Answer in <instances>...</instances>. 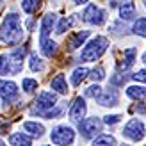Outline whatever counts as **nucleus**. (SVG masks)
<instances>
[{
  "instance_id": "nucleus-1",
  "label": "nucleus",
  "mask_w": 146,
  "mask_h": 146,
  "mask_svg": "<svg viewBox=\"0 0 146 146\" xmlns=\"http://www.w3.org/2000/svg\"><path fill=\"white\" fill-rule=\"evenodd\" d=\"M0 39L7 45H18L23 39V29L21 20L16 13H9L0 25Z\"/></svg>"
},
{
  "instance_id": "nucleus-2",
  "label": "nucleus",
  "mask_w": 146,
  "mask_h": 146,
  "mask_svg": "<svg viewBox=\"0 0 146 146\" xmlns=\"http://www.w3.org/2000/svg\"><path fill=\"white\" fill-rule=\"evenodd\" d=\"M107 46H109V39L104 38V36H96L94 39L87 43V46L82 50L80 57H82V61H96L105 54Z\"/></svg>"
},
{
  "instance_id": "nucleus-3",
  "label": "nucleus",
  "mask_w": 146,
  "mask_h": 146,
  "mask_svg": "<svg viewBox=\"0 0 146 146\" xmlns=\"http://www.w3.org/2000/svg\"><path fill=\"white\" fill-rule=\"evenodd\" d=\"M50 139H52V143L57 144V146H70L73 141H75V132H73V128L68 127V125H59V127H55L52 130Z\"/></svg>"
},
{
  "instance_id": "nucleus-4",
  "label": "nucleus",
  "mask_w": 146,
  "mask_h": 146,
  "mask_svg": "<svg viewBox=\"0 0 146 146\" xmlns=\"http://www.w3.org/2000/svg\"><path fill=\"white\" fill-rule=\"evenodd\" d=\"M80 134L86 139H94V135H100L102 132V121L98 118H86L80 121Z\"/></svg>"
},
{
  "instance_id": "nucleus-5",
  "label": "nucleus",
  "mask_w": 146,
  "mask_h": 146,
  "mask_svg": "<svg viewBox=\"0 0 146 146\" xmlns=\"http://www.w3.org/2000/svg\"><path fill=\"white\" fill-rule=\"evenodd\" d=\"M123 135L128 137L130 141H135V143H139L143 137H144V125H143V121L139 119H130L125 128H123Z\"/></svg>"
},
{
  "instance_id": "nucleus-6",
  "label": "nucleus",
  "mask_w": 146,
  "mask_h": 146,
  "mask_svg": "<svg viewBox=\"0 0 146 146\" xmlns=\"http://www.w3.org/2000/svg\"><path fill=\"white\" fill-rule=\"evenodd\" d=\"M82 20L87 21V23H91V25H104L105 23V11L100 9L98 5L91 4V5H87V9L84 11Z\"/></svg>"
},
{
  "instance_id": "nucleus-7",
  "label": "nucleus",
  "mask_w": 146,
  "mask_h": 146,
  "mask_svg": "<svg viewBox=\"0 0 146 146\" xmlns=\"http://www.w3.org/2000/svg\"><path fill=\"white\" fill-rule=\"evenodd\" d=\"M0 98L4 100V104H11L18 98V86L9 80L0 78Z\"/></svg>"
},
{
  "instance_id": "nucleus-8",
  "label": "nucleus",
  "mask_w": 146,
  "mask_h": 146,
  "mask_svg": "<svg viewBox=\"0 0 146 146\" xmlns=\"http://www.w3.org/2000/svg\"><path fill=\"white\" fill-rule=\"evenodd\" d=\"M27 54L25 46H18L16 50L9 52V62H11V73H20L23 68V57Z\"/></svg>"
},
{
  "instance_id": "nucleus-9",
  "label": "nucleus",
  "mask_w": 146,
  "mask_h": 146,
  "mask_svg": "<svg viewBox=\"0 0 146 146\" xmlns=\"http://www.w3.org/2000/svg\"><path fill=\"white\" fill-rule=\"evenodd\" d=\"M57 105V94L52 93V91H46V93H41L38 100H36V107L34 111H48V109H52Z\"/></svg>"
},
{
  "instance_id": "nucleus-10",
  "label": "nucleus",
  "mask_w": 146,
  "mask_h": 146,
  "mask_svg": "<svg viewBox=\"0 0 146 146\" xmlns=\"http://www.w3.org/2000/svg\"><path fill=\"white\" fill-rule=\"evenodd\" d=\"M119 102V93L114 87H109L107 91H102V94L98 96V104L102 107H114Z\"/></svg>"
},
{
  "instance_id": "nucleus-11",
  "label": "nucleus",
  "mask_w": 146,
  "mask_h": 146,
  "mask_svg": "<svg viewBox=\"0 0 146 146\" xmlns=\"http://www.w3.org/2000/svg\"><path fill=\"white\" fill-rule=\"evenodd\" d=\"M55 21H57V16L55 14H45V18L41 20V29H39V41L41 39H46L50 32L54 31V27H55Z\"/></svg>"
},
{
  "instance_id": "nucleus-12",
  "label": "nucleus",
  "mask_w": 146,
  "mask_h": 146,
  "mask_svg": "<svg viewBox=\"0 0 146 146\" xmlns=\"http://www.w3.org/2000/svg\"><path fill=\"white\" fill-rule=\"evenodd\" d=\"M87 112V105H86V100L84 98H77L73 102V105L70 109V118L75 119V121H82L84 116Z\"/></svg>"
},
{
  "instance_id": "nucleus-13",
  "label": "nucleus",
  "mask_w": 146,
  "mask_h": 146,
  "mask_svg": "<svg viewBox=\"0 0 146 146\" xmlns=\"http://www.w3.org/2000/svg\"><path fill=\"white\" fill-rule=\"evenodd\" d=\"M89 38V31H80V32H75L68 39V50H77L78 46L84 45V41Z\"/></svg>"
},
{
  "instance_id": "nucleus-14",
  "label": "nucleus",
  "mask_w": 146,
  "mask_h": 146,
  "mask_svg": "<svg viewBox=\"0 0 146 146\" xmlns=\"http://www.w3.org/2000/svg\"><path fill=\"white\" fill-rule=\"evenodd\" d=\"M119 16H121L123 21H128V20L135 18V7H134V4L130 2V0L128 2H123L119 5Z\"/></svg>"
},
{
  "instance_id": "nucleus-15",
  "label": "nucleus",
  "mask_w": 146,
  "mask_h": 146,
  "mask_svg": "<svg viewBox=\"0 0 146 146\" xmlns=\"http://www.w3.org/2000/svg\"><path fill=\"white\" fill-rule=\"evenodd\" d=\"M23 130L27 134L34 135V137H41L43 132H45V127H43L41 123H36V121H25L23 123Z\"/></svg>"
},
{
  "instance_id": "nucleus-16",
  "label": "nucleus",
  "mask_w": 146,
  "mask_h": 146,
  "mask_svg": "<svg viewBox=\"0 0 146 146\" xmlns=\"http://www.w3.org/2000/svg\"><path fill=\"white\" fill-rule=\"evenodd\" d=\"M9 143L13 146H32V139L23 132H16L9 137Z\"/></svg>"
},
{
  "instance_id": "nucleus-17",
  "label": "nucleus",
  "mask_w": 146,
  "mask_h": 146,
  "mask_svg": "<svg viewBox=\"0 0 146 146\" xmlns=\"http://www.w3.org/2000/svg\"><path fill=\"white\" fill-rule=\"evenodd\" d=\"M41 54L45 57H54L57 54V43L52 39H41Z\"/></svg>"
},
{
  "instance_id": "nucleus-18",
  "label": "nucleus",
  "mask_w": 146,
  "mask_h": 146,
  "mask_svg": "<svg viewBox=\"0 0 146 146\" xmlns=\"http://www.w3.org/2000/svg\"><path fill=\"white\" fill-rule=\"evenodd\" d=\"M127 96L132 100H144L146 98V87L144 86H130V87H127Z\"/></svg>"
},
{
  "instance_id": "nucleus-19",
  "label": "nucleus",
  "mask_w": 146,
  "mask_h": 146,
  "mask_svg": "<svg viewBox=\"0 0 146 146\" xmlns=\"http://www.w3.org/2000/svg\"><path fill=\"white\" fill-rule=\"evenodd\" d=\"M52 89L61 93V94H66L68 93V84H66V78H64V75H57L54 80H52Z\"/></svg>"
},
{
  "instance_id": "nucleus-20",
  "label": "nucleus",
  "mask_w": 146,
  "mask_h": 146,
  "mask_svg": "<svg viewBox=\"0 0 146 146\" xmlns=\"http://www.w3.org/2000/svg\"><path fill=\"white\" fill-rule=\"evenodd\" d=\"M87 73H89V70L84 68V66L77 68L75 71H73V75H71V84H73V86H80V82H82V80L87 77Z\"/></svg>"
},
{
  "instance_id": "nucleus-21",
  "label": "nucleus",
  "mask_w": 146,
  "mask_h": 146,
  "mask_svg": "<svg viewBox=\"0 0 146 146\" xmlns=\"http://www.w3.org/2000/svg\"><path fill=\"white\" fill-rule=\"evenodd\" d=\"M135 55H137V50L135 48H127L125 52H123V70H127V68H130L134 64V61H135Z\"/></svg>"
},
{
  "instance_id": "nucleus-22",
  "label": "nucleus",
  "mask_w": 146,
  "mask_h": 146,
  "mask_svg": "<svg viewBox=\"0 0 146 146\" xmlns=\"http://www.w3.org/2000/svg\"><path fill=\"white\" fill-rule=\"evenodd\" d=\"M29 66H31L32 71H43L45 70V62H43L38 54H31V59H29Z\"/></svg>"
},
{
  "instance_id": "nucleus-23",
  "label": "nucleus",
  "mask_w": 146,
  "mask_h": 146,
  "mask_svg": "<svg viewBox=\"0 0 146 146\" xmlns=\"http://www.w3.org/2000/svg\"><path fill=\"white\" fill-rule=\"evenodd\" d=\"M91 146H116V141L112 135H98Z\"/></svg>"
},
{
  "instance_id": "nucleus-24",
  "label": "nucleus",
  "mask_w": 146,
  "mask_h": 146,
  "mask_svg": "<svg viewBox=\"0 0 146 146\" xmlns=\"http://www.w3.org/2000/svg\"><path fill=\"white\" fill-rule=\"evenodd\" d=\"M11 73V62H9V54H0V75Z\"/></svg>"
},
{
  "instance_id": "nucleus-25",
  "label": "nucleus",
  "mask_w": 146,
  "mask_h": 146,
  "mask_svg": "<svg viewBox=\"0 0 146 146\" xmlns=\"http://www.w3.org/2000/svg\"><path fill=\"white\" fill-rule=\"evenodd\" d=\"M132 31H134V34L146 38V18H137V21L132 27Z\"/></svg>"
},
{
  "instance_id": "nucleus-26",
  "label": "nucleus",
  "mask_w": 146,
  "mask_h": 146,
  "mask_svg": "<svg viewBox=\"0 0 146 146\" xmlns=\"http://www.w3.org/2000/svg\"><path fill=\"white\" fill-rule=\"evenodd\" d=\"M39 4H41V0H23V2H21V7H23L25 13L32 14V13L39 7Z\"/></svg>"
},
{
  "instance_id": "nucleus-27",
  "label": "nucleus",
  "mask_w": 146,
  "mask_h": 146,
  "mask_svg": "<svg viewBox=\"0 0 146 146\" xmlns=\"http://www.w3.org/2000/svg\"><path fill=\"white\" fill-rule=\"evenodd\" d=\"M71 25H73V16H71V18H62V20L59 21V25H57L55 32H57V34H64Z\"/></svg>"
},
{
  "instance_id": "nucleus-28",
  "label": "nucleus",
  "mask_w": 146,
  "mask_h": 146,
  "mask_svg": "<svg viewBox=\"0 0 146 146\" xmlns=\"http://www.w3.org/2000/svg\"><path fill=\"white\" fill-rule=\"evenodd\" d=\"M21 87H23L25 93H32V91L38 89V80H34V78H23Z\"/></svg>"
},
{
  "instance_id": "nucleus-29",
  "label": "nucleus",
  "mask_w": 146,
  "mask_h": 146,
  "mask_svg": "<svg viewBox=\"0 0 146 146\" xmlns=\"http://www.w3.org/2000/svg\"><path fill=\"white\" fill-rule=\"evenodd\" d=\"M84 94H86L87 98H98L100 94H102V87H100L98 84H93V86H89V87L86 89Z\"/></svg>"
},
{
  "instance_id": "nucleus-30",
  "label": "nucleus",
  "mask_w": 146,
  "mask_h": 146,
  "mask_svg": "<svg viewBox=\"0 0 146 146\" xmlns=\"http://www.w3.org/2000/svg\"><path fill=\"white\" fill-rule=\"evenodd\" d=\"M89 77H91L93 80H96V82H100V80L105 77V70L98 66V68H94V70L91 71V75H89Z\"/></svg>"
},
{
  "instance_id": "nucleus-31",
  "label": "nucleus",
  "mask_w": 146,
  "mask_h": 146,
  "mask_svg": "<svg viewBox=\"0 0 146 146\" xmlns=\"http://www.w3.org/2000/svg\"><path fill=\"white\" fill-rule=\"evenodd\" d=\"M119 119H121V116H118V114H111V116H105V125H116V123H119Z\"/></svg>"
},
{
  "instance_id": "nucleus-32",
  "label": "nucleus",
  "mask_w": 146,
  "mask_h": 146,
  "mask_svg": "<svg viewBox=\"0 0 146 146\" xmlns=\"http://www.w3.org/2000/svg\"><path fill=\"white\" fill-rule=\"evenodd\" d=\"M132 78L135 80V82H146V70H139L137 73H134Z\"/></svg>"
},
{
  "instance_id": "nucleus-33",
  "label": "nucleus",
  "mask_w": 146,
  "mask_h": 146,
  "mask_svg": "<svg viewBox=\"0 0 146 146\" xmlns=\"http://www.w3.org/2000/svg\"><path fill=\"white\" fill-rule=\"evenodd\" d=\"M73 2H75V4H87L89 0H73Z\"/></svg>"
},
{
  "instance_id": "nucleus-34",
  "label": "nucleus",
  "mask_w": 146,
  "mask_h": 146,
  "mask_svg": "<svg viewBox=\"0 0 146 146\" xmlns=\"http://www.w3.org/2000/svg\"><path fill=\"white\" fill-rule=\"evenodd\" d=\"M0 146H7V144H5V143H4L2 139H0Z\"/></svg>"
},
{
  "instance_id": "nucleus-35",
  "label": "nucleus",
  "mask_w": 146,
  "mask_h": 146,
  "mask_svg": "<svg viewBox=\"0 0 146 146\" xmlns=\"http://www.w3.org/2000/svg\"><path fill=\"white\" fill-rule=\"evenodd\" d=\"M2 7H4V0H0V9H2Z\"/></svg>"
},
{
  "instance_id": "nucleus-36",
  "label": "nucleus",
  "mask_w": 146,
  "mask_h": 146,
  "mask_svg": "<svg viewBox=\"0 0 146 146\" xmlns=\"http://www.w3.org/2000/svg\"><path fill=\"white\" fill-rule=\"evenodd\" d=\"M143 61H144V62H146V54H144V55H143Z\"/></svg>"
},
{
  "instance_id": "nucleus-37",
  "label": "nucleus",
  "mask_w": 146,
  "mask_h": 146,
  "mask_svg": "<svg viewBox=\"0 0 146 146\" xmlns=\"http://www.w3.org/2000/svg\"><path fill=\"white\" fill-rule=\"evenodd\" d=\"M143 2H144V7H146V0H143Z\"/></svg>"
},
{
  "instance_id": "nucleus-38",
  "label": "nucleus",
  "mask_w": 146,
  "mask_h": 146,
  "mask_svg": "<svg viewBox=\"0 0 146 146\" xmlns=\"http://www.w3.org/2000/svg\"><path fill=\"white\" fill-rule=\"evenodd\" d=\"M121 146H130V144H121Z\"/></svg>"
}]
</instances>
